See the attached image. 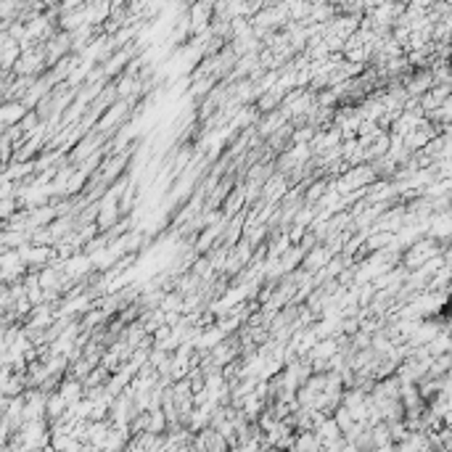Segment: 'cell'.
Segmentation results:
<instances>
[{
    "label": "cell",
    "instance_id": "cell-1",
    "mask_svg": "<svg viewBox=\"0 0 452 452\" xmlns=\"http://www.w3.org/2000/svg\"><path fill=\"white\" fill-rule=\"evenodd\" d=\"M331 257H336V254H331V249H328L325 244H318L304 254V262H301V267H304L307 273H318V270H323L325 264L331 262Z\"/></svg>",
    "mask_w": 452,
    "mask_h": 452
},
{
    "label": "cell",
    "instance_id": "cell-3",
    "mask_svg": "<svg viewBox=\"0 0 452 452\" xmlns=\"http://www.w3.org/2000/svg\"><path fill=\"white\" fill-rule=\"evenodd\" d=\"M3 249H21L24 244H29V233L27 230H3Z\"/></svg>",
    "mask_w": 452,
    "mask_h": 452
},
{
    "label": "cell",
    "instance_id": "cell-2",
    "mask_svg": "<svg viewBox=\"0 0 452 452\" xmlns=\"http://www.w3.org/2000/svg\"><path fill=\"white\" fill-rule=\"evenodd\" d=\"M29 112V106L24 101H5L3 103V112H0V119H3V127H11V125H19L24 119V114Z\"/></svg>",
    "mask_w": 452,
    "mask_h": 452
}]
</instances>
